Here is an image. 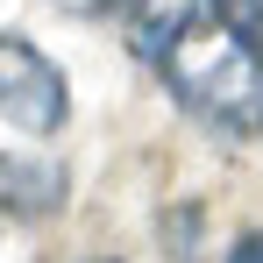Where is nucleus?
I'll return each instance as SVG.
<instances>
[{"label": "nucleus", "instance_id": "f257e3e1", "mask_svg": "<svg viewBox=\"0 0 263 263\" xmlns=\"http://www.w3.org/2000/svg\"><path fill=\"white\" fill-rule=\"evenodd\" d=\"M164 92L192 121H206L220 135H249L263 128V43L249 29L220 22V14H192L149 64Z\"/></svg>", "mask_w": 263, "mask_h": 263}, {"label": "nucleus", "instance_id": "f03ea898", "mask_svg": "<svg viewBox=\"0 0 263 263\" xmlns=\"http://www.w3.org/2000/svg\"><path fill=\"white\" fill-rule=\"evenodd\" d=\"M0 121L22 135H57L71 121V79L14 29H0Z\"/></svg>", "mask_w": 263, "mask_h": 263}, {"label": "nucleus", "instance_id": "7ed1b4c3", "mask_svg": "<svg viewBox=\"0 0 263 263\" xmlns=\"http://www.w3.org/2000/svg\"><path fill=\"white\" fill-rule=\"evenodd\" d=\"M64 206V171L43 157H0V220H50Z\"/></svg>", "mask_w": 263, "mask_h": 263}, {"label": "nucleus", "instance_id": "20e7f679", "mask_svg": "<svg viewBox=\"0 0 263 263\" xmlns=\"http://www.w3.org/2000/svg\"><path fill=\"white\" fill-rule=\"evenodd\" d=\"M192 14H206V0H114L121 43H128L142 64H157V50L171 43V36L192 22Z\"/></svg>", "mask_w": 263, "mask_h": 263}, {"label": "nucleus", "instance_id": "39448f33", "mask_svg": "<svg viewBox=\"0 0 263 263\" xmlns=\"http://www.w3.org/2000/svg\"><path fill=\"white\" fill-rule=\"evenodd\" d=\"M206 7H214L220 22H235V29H249V36L263 43V0H206Z\"/></svg>", "mask_w": 263, "mask_h": 263}, {"label": "nucleus", "instance_id": "423d86ee", "mask_svg": "<svg viewBox=\"0 0 263 263\" xmlns=\"http://www.w3.org/2000/svg\"><path fill=\"white\" fill-rule=\"evenodd\" d=\"M43 7H57V14H71V22H100L114 0H43Z\"/></svg>", "mask_w": 263, "mask_h": 263}, {"label": "nucleus", "instance_id": "0eeeda50", "mask_svg": "<svg viewBox=\"0 0 263 263\" xmlns=\"http://www.w3.org/2000/svg\"><path fill=\"white\" fill-rule=\"evenodd\" d=\"M228 263H263V235H242V242L228 249Z\"/></svg>", "mask_w": 263, "mask_h": 263}, {"label": "nucleus", "instance_id": "6e6552de", "mask_svg": "<svg viewBox=\"0 0 263 263\" xmlns=\"http://www.w3.org/2000/svg\"><path fill=\"white\" fill-rule=\"evenodd\" d=\"M86 263H114V256H86Z\"/></svg>", "mask_w": 263, "mask_h": 263}]
</instances>
